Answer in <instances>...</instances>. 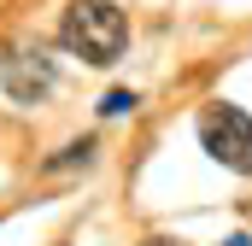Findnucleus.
Here are the masks:
<instances>
[{"label": "nucleus", "instance_id": "nucleus-4", "mask_svg": "<svg viewBox=\"0 0 252 246\" xmlns=\"http://www.w3.org/2000/svg\"><path fill=\"white\" fill-rule=\"evenodd\" d=\"M88 158H94V141H70L47 158V170H70V164H88Z\"/></svg>", "mask_w": 252, "mask_h": 246}, {"label": "nucleus", "instance_id": "nucleus-1", "mask_svg": "<svg viewBox=\"0 0 252 246\" xmlns=\"http://www.w3.org/2000/svg\"><path fill=\"white\" fill-rule=\"evenodd\" d=\"M129 41V18L112 0H70L59 18V47L76 53L82 64H112Z\"/></svg>", "mask_w": 252, "mask_h": 246}, {"label": "nucleus", "instance_id": "nucleus-7", "mask_svg": "<svg viewBox=\"0 0 252 246\" xmlns=\"http://www.w3.org/2000/svg\"><path fill=\"white\" fill-rule=\"evenodd\" d=\"M223 246H252V241H247V235H229V241H223Z\"/></svg>", "mask_w": 252, "mask_h": 246}, {"label": "nucleus", "instance_id": "nucleus-2", "mask_svg": "<svg viewBox=\"0 0 252 246\" xmlns=\"http://www.w3.org/2000/svg\"><path fill=\"white\" fill-rule=\"evenodd\" d=\"M199 147H205V158H217L223 170L252 176V118L241 106H211V112L199 118Z\"/></svg>", "mask_w": 252, "mask_h": 246}, {"label": "nucleus", "instance_id": "nucleus-3", "mask_svg": "<svg viewBox=\"0 0 252 246\" xmlns=\"http://www.w3.org/2000/svg\"><path fill=\"white\" fill-rule=\"evenodd\" d=\"M0 88H6L18 106L47 100V94H53V59H47L41 47H24V41L0 47Z\"/></svg>", "mask_w": 252, "mask_h": 246}, {"label": "nucleus", "instance_id": "nucleus-6", "mask_svg": "<svg viewBox=\"0 0 252 246\" xmlns=\"http://www.w3.org/2000/svg\"><path fill=\"white\" fill-rule=\"evenodd\" d=\"M141 246H188V241H170V235H153V241H141Z\"/></svg>", "mask_w": 252, "mask_h": 246}, {"label": "nucleus", "instance_id": "nucleus-5", "mask_svg": "<svg viewBox=\"0 0 252 246\" xmlns=\"http://www.w3.org/2000/svg\"><path fill=\"white\" fill-rule=\"evenodd\" d=\"M135 106H141V100H135L129 88H112V94L100 100V112H106V118H124V112H135Z\"/></svg>", "mask_w": 252, "mask_h": 246}]
</instances>
